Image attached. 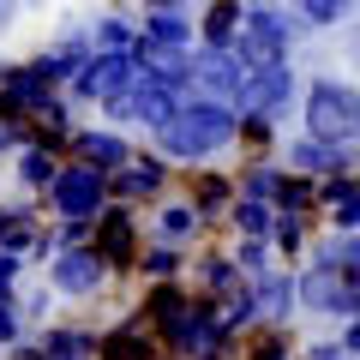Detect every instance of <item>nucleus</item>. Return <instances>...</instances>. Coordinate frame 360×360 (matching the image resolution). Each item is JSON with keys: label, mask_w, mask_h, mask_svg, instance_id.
<instances>
[{"label": "nucleus", "mask_w": 360, "mask_h": 360, "mask_svg": "<svg viewBox=\"0 0 360 360\" xmlns=\"http://www.w3.org/2000/svg\"><path fill=\"white\" fill-rule=\"evenodd\" d=\"M240 139V108L234 103H217V96H198L186 90V103L150 132V144L168 156L174 168H198V162H217L222 150H234Z\"/></svg>", "instance_id": "obj_1"}, {"label": "nucleus", "mask_w": 360, "mask_h": 360, "mask_svg": "<svg viewBox=\"0 0 360 360\" xmlns=\"http://www.w3.org/2000/svg\"><path fill=\"white\" fill-rule=\"evenodd\" d=\"M312 37V25L295 13V0L288 6H246L240 13V30H234V42L229 49L240 54L246 66H270V60H295V42H307Z\"/></svg>", "instance_id": "obj_2"}, {"label": "nucleus", "mask_w": 360, "mask_h": 360, "mask_svg": "<svg viewBox=\"0 0 360 360\" xmlns=\"http://www.w3.org/2000/svg\"><path fill=\"white\" fill-rule=\"evenodd\" d=\"M300 127L319 132V139L354 144L360 139V84H348V78H336V72H319L300 90Z\"/></svg>", "instance_id": "obj_3"}, {"label": "nucleus", "mask_w": 360, "mask_h": 360, "mask_svg": "<svg viewBox=\"0 0 360 360\" xmlns=\"http://www.w3.org/2000/svg\"><path fill=\"white\" fill-rule=\"evenodd\" d=\"M144 205H120V198H108L96 217H90V246H96V258H103L115 276H139V252H144Z\"/></svg>", "instance_id": "obj_4"}, {"label": "nucleus", "mask_w": 360, "mask_h": 360, "mask_svg": "<svg viewBox=\"0 0 360 360\" xmlns=\"http://www.w3.org/2000/svg\"><path fill=\"white\" fill-rule=\"evenodd\" d=\"M108 174L96 162H84V156H66L60 168H54V180H49V193L37 198L42 205V217H72V222H90L96 210L108 205Z\"/></svg>", "instance_id": "obj_5"}, {"label": "nucleus", "mask_w": 360, "mask_h": 360, "mask_svg": "<svg viewBox=\"0 0 360 360\" xmlns=\"http://www.w3.org/2000/svg\"><path fill=\"white\" fill-rule=\"evenodd\" d=\"M156 336H162L168 354H186V360H205V354L234 348V336L222 330V319H217V300H205V295H193L174 319H162V324H156Z\"/></svg>", "instance_id": "obj_6"}, {"label": "nucleus", "mask_w": 360, "mask_h": 360, "mask_svg": "<svg viewBox=\"0 0 360 360\" xmlns=\"http://www.w3.org/2000/svg\"><path fill=\"white\" fill-rule=\"evenodd\" d=\"M295 103H300V72H295V60L246 66L240 90H234V108H240V115H264V120H276V127L288 120V108H295Z\"/></svg>", "instance_id": "obj_7"}, {"label": "nucleus", "mask_w": 360, "mask_h": 360, "mask_svg": "<svg viewBox=\"0 0 360 360\" xmlns=\"http://www.w3.org/2000/svg\"><path fill=\"white\" fill-rule=\"evenodd\" d=\"M42 276L54 283V295H60V300H84V307H90V300H103L108 283H115V270L96 258V246H90V240L60 246V252L42 264Z\"/></svg>", "instance_id": "obj_8"}, {"label": "nucleus", "mask_w": 360, "mask_h": 360, "mask_svg": "<svg viewBox=\"0 0 360 360\" xmlns=\"http://www.w3.org/2000/svg\"><path fill=\"white\" fill-rule=\"evenodd\" d=\"M295 283H300V312L307 319H324V324H348L354 319V295H348V276L342 264H300L295 270Z\"/></svg>", "instance_id": "obj_9"}, {"label": "nucleus", "mask_w": 360, "mask_h": 360, "mask_svg": "<svg viewBox=\"0 0 360 360\" xmlns=\"http://www.w3.org/2000/svg\"><path fill=\"white\" fill-rule=\"evenodd\" d=\"M132 78H139L132 49H127V54H90V60L66 78V96H72L78 108H103L108 96H120V90L132 84Z\"/></svg>", "instance_id": "obj_10"}, {"label": "nucleus", "mask_w": 360, "mask_h": 360, "mask_svg": "<svg viewBox=\"0 0 360 360\" xmlns=\"http://www.w3.org/2000/svg\"><path fill=\"white\" fill-rule=\"evenodd\" d=\"M174 180H180V168L150 144V150H139L127 168H115V174H108V193H115L120 205H156Z\"/></svg>", "instance_id": "obj_11"}, {"label": "nucleus", "mask_w": 360, "mask_h": 360, "mask_svg": "<svg viewBox=\"0 0 360 360\" xmlns=\"http://www.w3.org/2000/svg\"><path fill=\"white\" fill-rule=\"evenodd\" d=\"M156 354H162V336H156V324L139 307L115 312L96 330V360H156Z\"/></svg>", "instance_id": "obj_12"}, {"label": "nucleus", "mask_w": 360, "mask_h": 360, "mask_svg": "<svg viewBox=\"0 0 360 360\" xmlns=\"http://www.w3.org/2000/svg\"><path fill=\"white\" fill-rule=\"evenodd\" d=\"M283 168L312 174V180H324V174H354V144H342V139H319V132L300 127L295 139L283 144Z\"/></svg>", "instance_id": "obj_13"}, {"label": "nucleus", "mask_w": 360, "mask_h": 360, "mask_svg": "<svg viewBox=\"0 0 360 360\" xmlns=\"http://www.w3.org/2000/svg\"><path fill=\"white\" fill-rule=\"evenodd\" d=\"M66 156H84V162H96L103 174H115V168H127L132 156H139V144H132V132L115 127V120H78Z\"/></svg>", "instance_id": "obj_14"}, {"label": "nucleus", "mask_w": 360, "mask_h": 360, "mask_svg": "<svg viewBox=\"0 0 360 360\" xmlns=\"http://www.w3.org/2000/svg\"><path fill=\"white\" fill-rule=\"evenodd\" d=\"M150 234H156V240H174V246H186V252H193V246H205L210 234H217V222H210L186 193H180V198L162 193V198L150 205Z\"/></svg>", "instance_id": "obj_15"}, {"label": "nucleus", "mask_w": 360, "mask_h": 360, "mask_svg": "<svg viewBox=\"0 0 360 360\" xmlns=\"http://www.w3.org/2000/svg\"><path fill=\"white\" fill-rule=\"evenodd\" d=\"M240 78H246V60H240L234 49H217V42H193V90H198V96L234 103Z\"/></svg>", "instance_id": "obj_16"}, {"label": "nucleus", "mask_w": 360, "mask_h": 360, "mask_svg": "<svg viewBox=\"0 0 360 360\" xmlns=\"http://www.w3.org/2000/svg\"><path fill=\"white\" fill-rule=\"evenodd\" d=\"M49 96H54V84L30 60H0V115L6 120H30Z\"/></svg>", "instance_id": "obj_17"}, {"label": "nucleus", "mask_w": 360, "mask_h": 360, "mask_svg": "<svg viewBox=\"0 0 360 360\" xmlns=\"http://www.w3.org/2000/svg\"><path fill=\"white\" fill-rule=\"evenodd\" d=\"M252 307L264 324H295L300 319V283H295V264H270L252 276Z\"/></svg>", "instance_id": "obj_18"}, {"label": "nucleus", "mask_w": 360, "mask_h": 360, "mask_svg": "<svg viewBox=\"0 0 360 360\" xmlns=\"http://www.w3.org/2000/svg\"><path fill=\"white\" fill-rule=\"evenodd\" d=\"M186 283H193V295H205V300H222L229 288H240L246 276H240V264H234V252L229 246H193V258H186Z\"/></svg>", "instance_id": "obj_19"}, {"label": "nucleus", "mask_w": 360, "mask_h": 360, "mask_svg": "<svg viewBox=\"0 0 360 360\" xmlns=\"http://www.w3.org/2000/svg\"><path fill=\"white\" fill-rule=\"evenodd\" d=\"M180 186H186V198L222 229V217H229V205H234V168H210V162L180 168Z\"/></svg>", "instance_id": "obj_20"}, {"label": "nucleus", "mask_w": 360, "mask_h": 360, "mask_svg": "<svg viewBox=\"0 0 360 360\" xmlns=\"http://www.w3.org/2000/svg\"><path fill=\"white\" fill-rule=\"evenodd\" d=\"M319 222L336 229V234L360 229V186H354V174H324L319 180Z\"/></svg>", "instance_id": "obj_21"}, {"label": "nucleus", "mask_w": 360, "mask_h": 360, "mask_svg": "<svg viewBox=\"0 0 360 360\" xmlns=\"http://www.w3.org/2000/svg\"><path fill=\"white\" fill-rule=\"evenodd\" d=\"M42 222H49V217H42L37 198H0V252H25L30 258Z\"/></svg>", "instance_id": "obj_22"}, {"label": "nucleus", "mask_w": 360, "mask_h": 360, "mask_svg": "<svg viewBox=\"0 0 360 360\" xmlns=\"http://www.w3.org/2000/svg\"><path fill=\"white\" fill-rule=\"evenodd\" d=\"M60 162H66V156L54 150V144H37V139L18 144V150H13V180H18V193H25V198H42Z\"/></svg>", "instance_id": "obj_23"}, {"label": "nucleus", "mask_w": 360, "mask_h": 360, "mask_svg": "<svg viewBox=\"0 0 360 360\" xmlns=\"http://www.w3.org/2000/svg\"><path fill=\"white\" fill-rule=\"evenodd\" d=\"M37 342L49 348V360H96V324L78 319H49L37 330Z\"/></svg>", "instance_id": "obj_24"}, {"label": "nucleus", "mask_w": 360, "mask_h": 360, "mask_svg": "<svg viewBox=\"0 0 360 360\" xmlns=\"http://www.w3.org/2000/svg\"><path fill=\"white\" fill-rule=\"evenodd\" d=\"M234 354L240 360H300V348H295V336H288V324H264L258 319L252 330L234 336Z\"/></svg>", "instance_id": "obj_25"}, {"label": "nucleus", "mask_w": 360, "mask_h": 360, "mask_svg": "<svg viewBox=\"0 0 360 360\" xmlns=\"http://www.w3.org/2000/svg\"><path fill=\"white\" fill-rule=\"evenodd\" d=\"M139 37H144V42H162V49H193V42H198V18L180 13V6L139 13Z\"/></svg>", "instance_id": "obj_26"}, {"label": "nucleus", "mask_w": 360, "mask_h": 360, "mask_svg": "<svg viewBox=\"0 0 360 360\" xmlns=\"http://www.w3.org/2000/svg\"><path fill=\"white\" fill-rule=\"evenodd\" d=\"M288 168L276 162V156H246L240 168H234V193L240 198H264V205H276V186H283Z\"/></svg>", "instance_id": "obj_27"}, {"label": "nucleus", "mask_w": 360, "mask_h": 360, "mask_svg": "<svg viewBox=\"0 0 360 360\" xmlns=\"http://www.w3.org/2000/svg\"><path fill=\"white\" fill-rule=\"evenodd\" d=\"M312 229H319V217H288V210H276V222H270V246H276V258L283 264H300L312 246Z\"/></svg>", "instance_id": "obj_28"}, {"label": "nucleus", "mask_w": 360, "mask_h": 360, "mask_svg": "<svg viewBox=\"0 0 360 360\" xmlns=\"http://www.w3.org/2000/svg\"><path fill=\"white\" fill-rule=\"evenodd\" d=\"M240 0H205L198 6V42H217V49H229L234 30H240Z\"/></svg>", "instance_id": "obj_29"}, {"label": "nucleus", "mask_w": 360, "mask_h": 360, "mask_svg": "<svg viewBox=\"0 0 360 360\" xmlns=\"http://www.w3.org/2000/svg\"><path fill=\"white\" fill-rule=\"evenodd\" d=\"M186 246L174 240H156V234H144V252H139V276L144 283H156V276H186Z\"/></svg>", "instance_id": "obj_30"}, {"label": "nucleus", "mask_w": 360, "mask_h": 360, "mask_svg": "<svg viewBox=\"0 0 360 360\" xmlns=\"http://www.w3.org/2000/svg\"><path fill=\"white\" fill-rule=\"evenodd\" d=\"M90 42H96V54H127L132 42H139V18H127V13L90 18Z\"/></svg>", "instance_id": "obj_31"}, {"label": "nucleus", "mask_w": 360, "mask_h": 360, "mask_svg": "<svg viewBox=\"0 0 360 360\" xmlns=\"http://www.w3.org/2000/svg\"><path fill=\"white\" fill-rule=\"evenodd\" d=\"M270 222H276V205L234 193V205H229V217H222V229H229V234H270Z\"/></svg>", "instance_id": "obj_32"}, {"label": "nucleus", "mask_w": 360, "mask_h": 360, "mask_svg": "<svg viewBox=\"0 0 360 360\" xmlns=\"http://www.w3.org/2000/svg\"><path fill=\"white\" fill-rule=\"evenodd\" d=\"M276 210H288V217H319V180L288 168L283 186H276Z\"/></svg>", "instance_id": "obj_33"}, {"label": "nucleus", "mask_w": 360, "mask_h": 360, "mask_svg": "<svg viewBox=\"0 0 360 360\" xmlns=\"http://www.w3.org/2000/svg\"><path fill=\"white\" fill-rule=\"evenodd\" d=\"M229 252H234V264H240V276L252 283L258 270H270L276 264V246H270V234H234L229 240Z\"/></svg>", "instance_id": "obj_34"}, {"label": "nucleus", "mask_w": 360, "mask_h": 360, "mask_svg": "<svg viewBox=\"0 0 360 360\" xmlns=\"http://www.w3.org/2000/svg\"><path fill=\"white\" fill-rule=\"evenodd\" d=\"M217 319H222V330H229V336H240V330H252V324H258V307H252V283H240V288H229V295L217 300Z\"/></svg>", "instance_id": "obj_35"}, {"label": "nucleus", "mask_w": 360, "mask_h": 360, "mask_svg": "<svg viewBox=\"0 0 360 360\" xmlns=\"http://www.w3.org/2000/svg\"><path fill=\"white\" fill-rule=\"evenodd\" d=\"M276 139H283V127L264 115H240V139H234V150L240 156H270L276 150Z\"/></svg>", "instance_id": "obj_36"}, {"label": "nucleus", "mask_w": 360, "mask_h": 360, "mask_svg": "<svg viewBox=\"0 0 360 360\" xmlns=\"http://www.w3.org/2000/svg\"><path fill=\"white\" fill-rule=\"evenodd\" d=\"M54 283L42 276V283H30V288H18V307H25V324H49V312H54Z\"/></svg>", "instance_id": "obj_37"}, {"label": "nucleus", "mask_w": 360, "mask_h": 360, "mask_svg": "<svg viewBox=\"0 0 360 360\" xmlns=\"http://www.w3.org/2000/svg\"><path fill=\"white\" fill-rule=\"evenodd\" d=\"M348 6H354V0H295V13L307 18L312 30H330V25H342V18H348Z\"/></svg>", "instance_id": "obj_38"}, {"label": "nucleus", "mask_w": 360, "mask_h": 360, "mask_svg": "<svg viewBox=\"0 0 360 360\" xmlns=\"http://www.w3.org/2000/svg\"><path fill=\"white\" fill-rule=\"evenodd\" d=\"M18 336H30L25 307H18V295H0V348H13Z\"/></svg>", "instance_id": "obj_39"}, {"label": "nucleus", "mask_w": 360, "mask_h": 360, "mask_svg": "<svg viewBox=\"0 0 360 360\" xmlns=\"http://www.w3.org/2000/svg\"><path fill=\"white\" fill-rule=\"evenodd\" d=\"M25 252H0V295H18V283H25Z\"/></svg>", "instance_id": "obj_40"}, {"label": "nucleus", "mask_w": 360, "mask_h": 360, "mask_svg": "<svg viewBox=\"0 0 360 360\" xmlns=\"http://www.w3.org/2000/svg\"><path fill=\"white\" fill-rule=\"evenodd\" d=\"M18 144H30V127H25V120H6V115H0V162H13Z\"/></svg>", "instance_id": "obj_41"}, {"label": "nucleus", "mask_w": 360, "mask_h": 360, "mask_svg": "<svg viewBox=\"0 0 360 360\" xmlns=\"http://www.w3.org/2000/svg\"><path fill=\"white\" fill-rule=\"evenodd\" d=\"M300 360H354V354L342 348V336H319V342L300 348Z\"/></svg>", "instance_id": "obj_42"}, {"label": "nucleus", "mask_w": 360, "mask_h": 360, "mask_svg": "<svg viewBox=\"0 0 360 360\" xmlns=\"http://www.w3.org/2000/svg\"><path fill=\"white\" fill-rule=\"evenodd\" d=\"M6 360H49V348H42L37 336H18V342L6 348Z\"/></svg>", "instance_id": "obj_43"}, {"label": "nucleus", "mask_w": 360, "mask_h": 360, "mask_svg": "<svg viewBox=\"0 0 360 360\" xmlns=\"http://www.w3.org/2000/svg\"><path fill=\"white\" fill-rule=\"evenodd\" d=\"M18 13H25V0H0V37L18 25Z\"/></svg>", "instance_id": "obj_44"}, {"label": "nucleus", "mask_w": 360, "mask_h": 360, "mask_svg": "<svg viewBox=\"0 0 360 360\" xmlns=\"http://www.w3.org/2000/svg\"><path fill=\"white\" fill-rule=\"evenodd\" d=\"M205 360H240V354H234V348H222V354H205Z\"/></svg>", "instance_id": "obj_45"}, {"label": "nucleus", "mask_w": 360, "mask_h": 360, "mask_svg": "<svg viewBox=\"0 0 360 360\" xmlns=\"http://www.w3.org/2000/svg\"><path fill=\"white\" fill-rule=\"evenodd\" d=\"M156 360H186V354H168V348H162V354H156Z\"/></svg>", "instance_id": "obj_46"}, {"label": "nucleus", "mask_w": 360, "mask_h": 360, "mask_svg": "<svg viewBox=\"0 0 360 360\" xmlns=\"http://www.w3.org/2000/svg\"><path fill=\"white\" fill-rule=\"evenodd\" d=\"M354 186H360V162H354Z\"/></svg>", "instance_id": "obj_47"}, {"label": "nucleus", "mask_w": 360, "mask_h": 360, "mask_svg": "<svg viewBox=\"0 0 360 360\" xmlns=\"http://www.w3.org/2000/svg\"><path fill=\"white\" fill-rule=\"evenodd\" d=\"M354 42H360V25H354Z\"/></svg>", "instance_id": "obj_48"}, {"label": "nucleus", "mask_w": 360, "mask_h": 360, "mask_svg": "<svg viewBox=\"0 0 360 360\" xmlns=\"http://www.w3.org/2000/svg\"><path fill=\"white\" fill-rule=\"evenodd\" d=\"M354 144H360V139H354Z\"/></svg>", "instance_id": "obj_49"}]
</instances>
